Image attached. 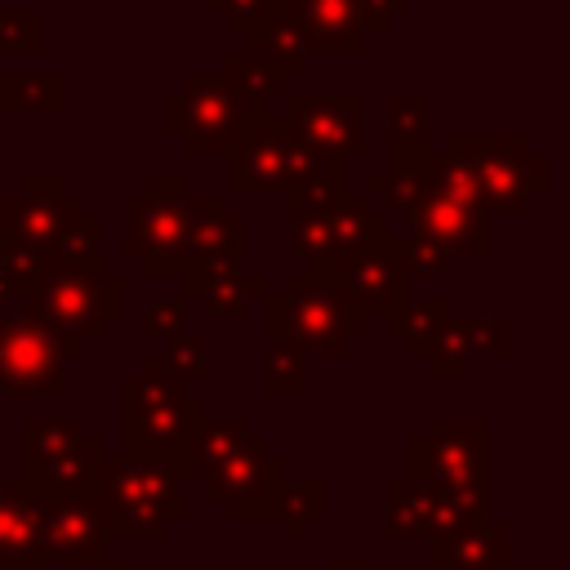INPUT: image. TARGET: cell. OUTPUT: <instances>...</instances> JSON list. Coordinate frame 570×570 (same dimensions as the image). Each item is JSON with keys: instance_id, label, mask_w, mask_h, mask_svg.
Masks as SVG:
<instances>
[{"instance_id": "cell-1", "label": "cell", "mask_w": 570, "mask_h": 570, "mask_svg": "<svg viewBox=\"0 0 570 570\" xmlns=\"http://www.w3.org/2000/svg\"><path fill=\"white\" fill-rule=\"evenodd\" d=\"M120 414H125V454L156 459L178 481H187V450L200 423L209 419V410L200 396L187 392V383L165 365V356H151L142 374H129L120 383Z\"/></svg>"}, {"instance_id": "cell-2", "label": "cell", "mask_w": 570, "mask_h": 570, "mask_svg": "<svg viewBox=\"0 0 570 570\" xmlns=\"http://www.w3.org/2000/svg\"><path fill=\"white\" fill-rule=\"evenodd\" d=\"M18 312L36 316L53 334L62 361H76L85 356V343L107 334V325L125 312V281L107 272L102 254L94 249L85 258L53 263L45 285L27 303H18Z\"/></svg>"}, {"instance_id": "cell-3", "label": "cell", "mask_w": 570, "mask_h": 570, "mask_svg": "<svg viewBox=\"0 0 570 570\" xmlns=\"http://www.w3.org/2000/svg\"><path fill=\"white\" fill-rule=\"evenodd\" d=\"M263 330L267 338H289L303 352L347 356L352 338H365V321L347 307L343 294V263L298 267L285 276V289L263 294Z\"/></svg>"}, {"instance_id": "cell-4", "label": "cell", "mask_w": 570, "mask_h": 570, "mask_svg": "<svg viewBox=\"0 0 570 570\" xmlns=\"http://www.w3.org/2000/svg\"><path fill=\"white\" fill-rule=\"evenodd\" d=\"M107 445L85 432L76 414H31L22 423V490L45 499L98 494Z\"/></svg>"}, {"instance_id": "cell-5", "label": "cell", "mask_w": 570, "mask_h": 570, "mask_svg": "<svg viewBox=\"0 0 570 570\" xmlns=\"http://www.w3.org/2000/svg\"><path fill=\"white\" fill-rule=\"evenodd\" d=\"M334 156L307 147L285 129V120L267 107L227 151H223V196H285L321 174Z\"/></svg>"}, {"instance_id": "cell-6", "label": "cell", "mask_w": 570, "mask_h": 570, "mask_svg": "<svg viewBox=\"0 0 570 570\" xmlns=\"http://www.w3.org/2000/svg\"><path fill=\"white\" fill-rule=\"evenodd\" d=\"M267 102L245 98L214 71H187L174 94L160 102V125L169 138L183 142L187 156H223L258 116Z\"/></svg>"}, {"instance_id": "cell-7", "label": "cell", "mask_w": 570, "mask_h": 570, "mask_svg": "<svg viewBox=\"0 0 570 570\" xmlns=\"http://www.w3.org/2000/svg\"><path fill=\"white\" fill-rule=\"evenodd\" d=\"M98 499H102L111 539L160 543L169 534V525H178L187 517L183 481L156 459H129V454L107 459Z\"/></svg>"}, {"instance_id": "cell-8", "label": "cell", "mask_w": 570, "mask_h": 570, "mask_svg": "<svg viewBox=\"0 0 570 570\" xmlns=\"http://www.w3.org/2000/svg\"><path fill=\"white\" fill-rule=\"evenodd\" d=\"M223 205H227L223 191H183V196L125 191V200H120V209L129 218L125 254L138 258L151 281H178L200 218Z\"/></svg>"}, {"instance_id": "cell-9", "label": "cell", "mask_w": 570, "mask_h": 570, "mask_svg": "<svg viewBox=\"0 0 570 570\" xmlns=\"http://www.w3.org/2000/svg\"><path fill=\"white\" fill-rule=\"evenodd\" d=\"M476 178V200L485 214L525 218L534 196H548V156L530 147L525 134H450V142Z\"/></svg>"}, {"instance_id": "cell-10", "label": "cell", "mask_w": 570, "mask_h": 570, "mask_svg": "<svg viewBox=\"0 0 570 570\" xmlns=\"http://www.w3.org/2000/svg\"><path fill=\"white\" fill-rule=\"evenodd\" d=\"M405 476L419 485H485L490 423L481 414H432L405 441Z\"/></svg>"}, {"instance_id": "cell-11", "label": "cell", "mask_w": 570, "mask_h": 570, "mask_svg": "<svg viewBox=\"0 0 570 570\" xmlns=\"http://www.w3.org/2000/svg\"><path fill=\"white\" fill-rule=\"evenodd\" d=\"M289 485V463L267 450V436L249 432L227 459L200 472L205 499L223 503L227 521H276Z\"/></svg>"}, {"instance_id": "cell-12", "label": "cell", "mask_w": 570, "mask_h": 570, "mask_svg": "<svg viewBox=\"0 0 570 570\" xmlns=\"http://www.w3.org/2000/svg\"><path fill=\"white\" fill-rule=\"evenodd\" d=\"M343 294L365 325L383 321L387 330L401 316V307L410 303V276L401 263V232H392V223L343 258Z\"/></svg>"}, {"instance_id": "cell-13", "label": "cell", "mask_w": 570, "mask_h": 570, "mask_svg": "<svg viewBox=\"0 0 570 570\" xmlns=\"http://www.w3.org/2000/svg\"><path fill=\"white\" fill-rule=\"evenodd\" d=\"M276 116L285 120V129L294 138H303L307 147L352 160L365 156L370 147V102L365 94H285Z\"/></svg>"}, {"instance_id": "cell-14", "label": "cell", "mask_w": 570, "mask_h": 570, "mask_svg": "<svg viewBox=\"0 0 570 570\" xmlns=\"http://www.w3.org/2000/svg\"><path fill=\"white\" fill-rule=\"evenodd\" d=\"M76 214H85V200L62 183V174H27L18 191L0 196V240L45 249L53 258V240Z\"/></svg>"}, {"instance_id": "cell-15", "label": "cell", "mask_w": 570, "mask_h": 570, "mask_svg": "<svg viewBox=\"0 0 570 570\" xmlns=\"http://www.w3.org/2000/svg\"><path fill=\"white\" fill-rule=\"evenodd\" d=\"M0 387L13 401L67 392V361L36 316H0Z\"/></svg>"}, {"instance_id": "cell-16", "label": "cell", "mask_w": 570, "mask_h": 570, "mask_svg": "<svg viewBox=\"0 0 570 570\" xmlns=\"http://www.w3.org/2000/svg\"><path fill=\"white\" fill-rule=\"evenodd\" d=\"M410 0H294L289 13L298 18L307 49L316 53H365L374 36L405 13Z\"/></svg>"}, {"instance_id": "cell-17", "label": "cell", "mask_w": 570, "mask_h": 570, "mask_svg": "<svg viewBox=\"0 0 570 570\" xmlns=\"http://www.w3.org/2000/svg\"><path fill=\"white\" fill-rule=\"evenodd\" d=\"M379 227H387L383 214L370 209V196H343L334 205H321L312 214L289 218V249L303 258V267L343 263L361 240H370Z\"/></svg>"}, {"instance_id": "cell-18", "label": "cell", "mask_w": 570, "mask_h": 570, "mask_svg": "<svg viewBox=\"0 0 570 570\" xmlns=\"http://www.w3.org/2000/svg\"><path fill=\"white\" fill-rule=\"evenodd\" d=\"M405 223H410V236L432 240L450 258L454 254H472V258L490 254V214L476 205H463L454 196H441L432 187L405 209Z\"/></svg>"}, {"instance_id": "cell-19", "label": "cell", "mask_w": 570, "mask_h": 570, "mask_svg": "<svg viewBox=\"0 0 570 570\" xmlns=\"http://www.w3.org/2000/svg\"><path fill=\"white\" fill-rule=\"evenodd\" d=\"M40 517V548L45 561L80 557V552H107V512L98 494H71V499H45L36 503Z\"/></svg>"}, {"instance_id": "cell-20", "label": "cell", "mask_w": 570, "mask_h": 570, "mask_svg": "<svg viewBox=\"0 0 570 570\" xmlns=\"http://www.w3.org/2000/svg\"><path fill=\"white\" fill-rule=\"evenodd\" d=\"M245 218L232 214L227 205L223 209H209L191 236V254L183 263V298H200L218 276H227L232 267H240V254H245Z\"/></svg>"}, {"instance_id": "cell-21", "label": "cell", "mask_w": 570, "mask_h": 570, "mask_svg": "<svg viewBox=\"0 0 570 570\" xmlns=\"http://www.w3.org/2000/svg\"><path fill=\"white\" fill-rule=\"evenodd\" d=\"M508 539L512 525L503 517H472L450 534L428 539V566L432 570H508Z\"/></svg>"}, {"instance_id": "cell-22", "label": "cell", "mask_w": 570, "mask_h": 570, "mask_svg": "<svg viewBox=\"0 0 570 570\" xmlns=\"http://www.w3.org/2000/svg\"><path fill=\"white\" fill-rule=\"evenodd\" d=\"M0 566L4 570H45L40 548V517L36 499L22 490V481L0 472Z\"/></svg>"}, {"instance_id": "cell-23", "label": "cell", "mask_w": 570, "mask_h": 570, "mask_svg": "<svg viewBox=\"0 0 570 570\" xmlns=\"http://www.w3.org/2000/svg\"><path fill=\"white\" fill-rule=\"evenodd\" d=\"M245 49L249 53H258L263 62H272L281 76H303L307 71V36H303V27H298V18L294 13H258L245 31Z\"/></svg>"}, {"instance_id": "cell-24", "label": "cell", "mask_w": 570, "mask_h": 570, "mask_svg": "<svg viewBox=\"0 0 570 570\" xmlns=\"http://www.w3.org/2000/svg\"><path fill=\"white\" fill-rule=\"evenodd\" d=\"M0 107L9 116H62L67 111V76L62 71H4Z\"/></svg>"}, {"instance_id": "cell-25", "label": "cell", "mask_w": 570, "mask_h": 570, "mask_svg": "<svg viewBox=\"0 0 570 570\" xmlns=\"http://www.w3.org/2000/svg\"><path fill=\"white\" fill-rule=\"evenodd\" d=\"M445 316H450V298H445V294L410 298V303L401 307V316L387 325V334H392V338H401V343H405V352H410L414 361H428V352H432V343H436V334H441Z\"/></svg>"}, {"instance_id": "cell-26", "label": "cell", "mask_w": 570, "mask_h": 570, "mask_svg": "<svg viewBox=\"0 0 570 570\" xmlns=\"http://www.w3.org/2000/svg\"><path fill=\"white\" fill-rule=\"evenodd\" d=\"M387 494V539H428L432 534V499L428 485L410 476H392L383 485Z\"/></svg>"}, {"instance_id": "cell-27", "label": "cell", "mask_w": 570, "mask_h": 570, "mask_svg": "<svg viewBox=\"0 0 570 570\" xmlns=\"http://www.w3.org/2000/svg\"><path fill=\"white\" fill-rule=\"evenodd\" d=\"M263 387L276 401H303L307 396V352L289 338H267V347H263Z\"/></svg>"}, {"instance_id": "cell-28", "label": "cell", "mask_w": 570, "mask_h": 570, "mask_svg": "<svg viewBox=\"0 0 570 570\" xmlns=\"http://www.w3.org/2000/svg\"><path fill=\"white\" fill-rule=\"evenodd\" d=\"M232 89H240L245 98H254V102H272V98H285L289 89V76H281L272 62H263L258 53H249V49H232L227 58H223V71H218Z\"/></svg>"}, {"instance_id": "cell-29", "label": "cell", "mask_w": 570, "mask_h": 570, "mask_svg": "<svg viewBox=\"0 0 570 570\" xmlns=\"http://www.w3.org/2000/svg\"><path fill=\"white\" fill-rule=\"evenodd\" d=\"M245 436H249V419H240V414L205 419L200 432L191 436V450H187V481H200V472L214 468L218 459H227Z\"/></svg>"}, {"instance_id": "cell-30", "label": "cell", "mask_w": 570, "mask_h": 570, "mask_svg": "<svg viewBox=\"0 0 570 570\" xmlns=\"http://www.w3.org/2000/svg\"><path fill=\"white\" fill-rule=\"evenodd\" d=\"M330 512V485L325 476H307V481H289L285 485V499H281V525H285V539H307V525L325 521Z\"/></svg>"}, {"instance_id": "cell-31", "label": "cell", "mask_w": 570, "mask_h": 570, "mask_svg": "<svg viewBox=\"0 0 570 570\" xmlns=\"http://www.w3.org/2000/svg\"><path fill=\"white\" fill-rule=\"evenodd\" d=\"M267 294V276H258V272H240V267H232L227 276H218L196 303L205 307V316L209 321H223V316H240L254 298H263Z\"/></svg>"}, {"instance_id": "cell-32", "label": "cell", "mask_w": 570, "mask_h": 570, "mask_svg": "<svg viewBox=\"0 0 570 570\" xmlns=\"http://www.w3.org/2000/svg\"><path fill=\"white\" fill-rule=\"evenodd\" d=\"M428 499H432V534L428 539L450 534L463 521L485 512V485H428Z\"/></svg>"}, {"instance_id": "cell-33", "label": "cell", "mask_w": 570, "mask_h": 570, "mask_svg": "<svg viewBox=\"0 0 570 570\" xmlns=\"http://www.w3.org/2000/svg\"><path fill=\"white\" fill-rule=\"evenodd\" d=\"M472 343H468V325L459 316H445L432 352H428V374L432 379H468L472 374Z\"/></svg>"}, {"instance_id": "cell-34", "label": "cell", "mask_w": 570, "mask_h": 570, "mask_svg": "<svg viewBox=\"0 0 570 570\" xmlns=\"http://www.w3.org/2000/svg\"><path fill=\"white\" fill-rule=\"evenodd\" d=\"M352 187H347V160H330L321 174H312L303 187H294V191H285V209H289V218H298V214H312V209H321V205H334V200H343Z\"/></svg>"}, {"instance_id": "cell-35", "label": "cell", "mask_w": 570, "mask_h": 570, "mask_svg": "<svg viewBox=\"0 0 570 570\" xmlns=\"http://www.w3.org/2000/svg\"><path fill=\"white\" fill-rule=\"evenodd\" d=\"M428 116H432L428 94H387V138L428 142Z\"/></svg>"}, {"instance_id": "cell-36", "label": "cell", "mask_w": 570, "mask_h": 570, "mask_svg": "<svg viewBox=\"0 0 570 570\" xmlns=\"http://www.w3.org/2000/svg\"><path fill=\"white\" fill-rule=\"evenodd\" d=\"M423 191H428V174H401V169L370 174V183H365V196H383L387 209H396V214H405Z\"/></svg>"}, {"instance_id": "cell-37", "label": "cell", "mask_w": 570, "mask_h": 570, "mask_svg": "<svg viewBox=\"0 0 570 570\" xmlns=\"http://www.w3.org/2000/svg\"><path fill=\"white\" fill-rule=\"evenodd\" d=\"M45 45V18L36 9L4 13L0 9V53H40Z\"/></svg>"}, {"instance_id": "cell-38", "label": "cell", "mask_w": 570, "mask_h": 570, "mask_svg": "<svg viewBox=\"0 0 570 570\" xmlns=\"http://www.w3.org/2000/svg\"><path fill=\"white\" fill-rule=\"evenodd\" d=\"M142 334L156 343H174L178 334H187V298L183 294H160L147 303V321Z\"/></svg>"}, {"instance_id": "cell-39", "label": "cell", "mask_w": 570, "mask_h": 570, "mask_svg": "<svg viewBox=\"0 0 570 570\" xmlns=\"http://www.w3.org/2000/svg\"><path fill=\"white\" fill-rule=\"evenodd\" d=\"M401 263H405V276L419 281V276H445L450 272V254L436 249L432 240H419V236H401Z\"/></svg>"}, {"instance_id": "cell-40", "label": "cell", "mask_w": 570, "mask_h": 570, "mask_svg": "<svg viewBox=\"0 0 570 570\" xmlns=\"http://www.w3.org/2000/svg\"><path fill=\"white\" fill-rule=\"evenodd\" d=\"M463 325H468L472 356H490V361L508 356V316H468Z\"/></svg>"}, {"instance_id": "cell-41", "label": "cell", "mask_w": 570, "mask_h": 570, "mask_svg": "<svg viewBox=\"0 0 570 570\" xmlns=\"http://www.w3.org/2000/svg\"><path fill=\"white\" fill-rule=\"evenodd\" d=\"M165 365L187 383V379H200L205 374V338L200 334H178L165 352Z\"/></svg>"}, {"instance_id": "cell-42", "label": "cell", "mask_w": 570, "mask_h": 570, "mask_svg": "<svg viewBox=\"0 0 570 570\" xmlns=\"http://www.w3.org/2000/svg\"><path fill=\"white\" fill-rule=\"evenodd\" d=\"M205 9H209L214 18H223V27H227L232 36H240L258 13L272 9V0H205Z\"/></svg>"}, {"instance_id": "cell-43", "label": "cell", "mask_w": 570, "mask_h": 570, "mask_svg": "<svg viewBox=\"0 0 570 570\" xmlns=\"http://www.w3.org/2000/svg\"><path fill=\"white\" fill-rule=\"evenodd\" d=\"M45 570H125V566L116 557H107V552H80V557H58Z\"/></svg>"}, {"instance_id": "cell-44", "label": "cell", "mask_w": 570, "mask_h": 570, "mask_svg": "<svg viewBox=\"0 0 570 570\" xmlns=\"http://www.w3.org/2000/svg\"><path fill=\"white\" fill-rule=\"evenodd\" d=\"M142 191H147V196H183V191H191V187H187L183 174H147V178H142Z\"/></svg>"}, {"instance_id": "cell-45", "label": "cell", "mask_w": 570, "mask_h": 570, "mask_svg": "<svg viewBox=\"0 0 570 570\" xmlns=\"http://www.w3.org/2000/svg\"><path fill=\"white\" fill-rule=\"evenodd\" d=\"M325 570H370V566H365L361 557H330Z\"/></svg>"}, {"instance_id": "cell-46", "label": "cell", "mask_w": 570, "mask_h": 570, "mask_svg": "<svg viewBox=\"0 0 570 570\" xmlns=\"http://www.w3.org/2000/svg\"><path fill=\"white\" fill-rule=\"evenodd\" d=\"M4 303H9V281H4V245H0V316H4Z\"/></svg>"}, {"instance_id": "cell-47", "label": "cell", "mask_w": 570, "mask_h": 570, "mask_svg": "<svg viewBox=\"0 0 570 570\" xmlns=\"http://www.w3.org/2000/svg\"><path fill=\"white\" fill-rule=\"evenodd\" d=\"M0 570H4V566H0Z\"/></svg>"}]
</instances>
